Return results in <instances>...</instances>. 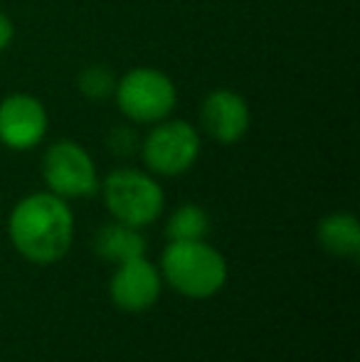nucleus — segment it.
<instances>
[{"mask_svg": "<svg viewBox=\"0 0 360 362\" xmlns=\"http://www.w3.org/2000/svg\"><path fill=\"white\" fill-rule=\"evenodd\" d=\"M101 195L116 222L144 229L163 215L166 195L161 182L139 168H116L101 182Z\"/></svg>", "mask_w": 360, "mask_h": 362, "instance_id": "nucleus-3", "label": "nucleus"}, {"mask_svg": "<svg viewBox=\"0 0 360 362\" xmlns=\"http://www.w3.org/2000/svg\"><path fill=\"white\" fill-rule=\"evenodd\" d=\"M114 101L131 124L153 126L173 114L178 104V89L163 69L134 67L116 79Z\"/></svg>", "mask_w": 360, "mask_h": 362, "instance_id": "nucleus-4", "label": "nucleus"}, {"mask_svg": "<svg viewBox=\"0 0 360 362\" xmlns=\"http://www.w3.org/2000/svg\"><path fill=\"white\" fill-rule=\"evenodd\" d=\"M42 180L50 192L64 200L91 197L99 190V170L84 146L72 139H59L47 146L40 163Z\"/></svg>", "mask_w": 360, "mask_h": 362, "instance_id": "nucleus-6", "label": "nucleus"}, {"mask_svg": "<svg viewBox=\"0 0 360 362\" xmlns=\"http://www.w3.org/2000/svg\"><path fill=\"white\" fill-rule=\"evenodd\" d=\"M161 291H163L161 269L156 264H151L146 257L116 264V272L109 284L111 300L124 313H146V310H151L158 303Z\"/></svg>", "mask_w": 360, "mask_h": 362, "instance_id": "nucleus-9", "label": "nucleus"}, {"mask_svg": "<svg viewBox=\"0 0 360 362\" xmlns=\"http://www.w3.org/2000/svg\"><path fill=\"white\" fill-rule=\"evenodd\" d=\"M50 116L33 94L15 91L0 99V144L10 151H33L45 141Z\"/></svg>", "mask_w": 360, "mask_h": 362, "instance_id": "nucleus-7", "label": "nucleus"}, {"mask_svg": "<svg viewBox=\"0 0 360 362\" xmlns=\"http://www.w3.org/2000/svg\"><path fill=\"white\" fill-rule=\"evenodd\" d=\"M161 276L185 298H212L220 293L230 276L227 259L205 239L168 242L161 254Z\"/></svg>", "mask_w": 360, "mask_h": 362, "instance_id": "nucleus-2", "label": "nucleus"}, {"mask_svg": "<svg viewBox=\"0 0 360 362\" xmlns=\"http://www.w3.org/2000/svg\"><path fill=\"white\" fill-rule=\"evenodd\" d=\"M200 131L220 146H235L252 126V111L247 99L235 89H212L197 109Z\"/></svg>", "mask_w": 360, "mask_h": 362, "instance_id": "nucleus-8", "label": "nucleus"}, {"mask_svg": "<svg viewBox=\"0 0 360 362\" xmlns=\"http://www.w3.org/2000/svg\"><path fill=\"white\" fill-rule=\"evenodd\" d=\"M13 40H15V25L8 13L0 10V52H5L13 45Z\"/></svg>", "mask_w": 360, "mask_h": 362, "instance_id": "nucleus-15", "label": "nucleus"}, {"mask_svg": "<svg viewBox=\"0 0 360 362\" xmlns=\"http://www.w3.org/2000/svg\"><path fill=\"white\" fill-rule=\"evenodd\" d=\"M207 232H210V215L205 212V207L195 202L175 207L166 222V234L170 242H195V239H205Z\"/></svg>", "mask_w": 360, "mask_h": 362, "instance_id": "nucleus-12", "label": "nucleus"}, {"mask_svg": "<svg viewBox=\"0 0 360 362\" xmlns=\"http://www.w3.org/2000/svg\"><path fill=\"white\" fill-rule=\"evenodd\" d=\"M8 237L15 252L33 264H54L74 242V215L64 197L33 192L18 200L8 217Z\"/></svg>", "mask_w": 360, "mask_h": 362, "instance_id": "nucleus-1", "label": "nucleus"}, {"mask_svg": "<svg viewBox=\"0 0 360 362\" xmlns=\"http://www.w3.org/2000/svg\"><path fill=\"white\" fill-rule=\"evenodd\" d=\"M116 79H119V76L111 72L106 64H89V67H84L82 72L77 74V91L84 99L99 104V101L114 99Z\"/></svg>", "mask_w": 360, "mask_h": 362, "instance_id": "nucleus-13", "label": "nucleus"}, {"mask_svg": "<svg viewBox=\"0 0 360 362\" xmlns=\"http://www.w3.org/2000/svg\"><path fill=\"white\" fill-rule=\"evenodd\" d=\"M106 146H109V151L114 153L116 158H131L136 151H141V139H139V134H136L134 126L119 124L109 131Z\"/></svg>", "mask_w": 360, "mask_h": 362, "instance_id": "nucleus-14", "label": "nucleus"}, {"mask_svg": "<svg viewBox=\"0 0 360 362\" xmlns=\"http://www.w3.org/2000/svg\"><path fill=\"white\" fill-rule=\"evenodd\" d=\"M94 254L109 264H124L131 259L146 257V237L141 229L124 222H106L94 232Z\"/></svg>", "mask_w": 360, "mask_h": 362, "instance_id": "nucleus-10", "label": "nucleus"}, {"mask_svg": "<svg viewBox=\"0 0 360 362\" xmlns=\"http://www.w3.org/2000/svg\"><path fill=\"white\" fill-rule=\"evenodd\" d=\"M316 239L331 257L356 259L360 254V222L348 212H333L318 222Z\"/></svg>", "mask_w": 360, "mask_h": 362, "instance_id": "nucleus-11", "label": "nucleus"}, {"mask_svg": "<svg viewBox=\"0 0 360 362\" xmlns=\"http://www.w3.org/2000/svg\"><path fill=\"white\" fill-rule=\"evenodd\" d=\"M202 151L200 129L182 119H163L141 141V158L151 175L178 177L197 163Z\"/></svg>", "mask_w": 360, "mask_h": 362, "instance_id": "nucleus-5", "label": "nucleus"}]
</instances>
